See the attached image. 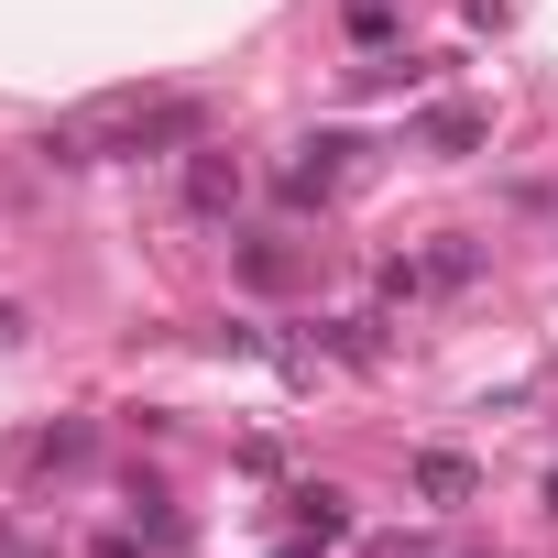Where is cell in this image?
Listing matches in <instances>:
<instances>
[{
    "instance_id": "obj_2",
    "label": "cell",
    "mask_w": 558,
    "mask_h": 558,
    "mask_svg": "<svg viewBox=\"0 0 558 558\" xmlns=\"http://www.w3.org/2000/svg\"><path fill=\"white\" fill-rule=\"evenodd\" d=\"M329 186H340V143H318V154H307V165L286 175V197H296V208H318Z\"/></svg>"
},
{
    "instance_id": "obj_4",
    "label": "cell",
    "mask_w": 558,
    "mask_h": 558,
    "mask_svg": "<svg viewBox=\"0 0 558 558\" xmlns=\"http://www.w3.org/2000/svg\"><path fill=\"white\" fill-rule=\"evenodd\" d=\"M427 143H438V154H471V143H482V121H471V110H438V121H427Z\"/></svg>"
},
{
    "instance_id": "obj_5",
    "label": "cell",
    "mask_w": 558,
    "mask_h": 558,
    "mask_svg": "<svg viewBox=\"0 0 558 558\" xmlns=\"http://www.w3.org/2000/svg\"><path fill=\"white\" fill-rule=\"evenodd\" d=\"M547 504H558V471H547Z\"/></svg>"
},
{
    "instance_id": "obj_1",
    "label": "cell",
    "mask_w": 558,
    "mask_h": 558,
    "mask_svg": "<svg viewBox=\"0 0 558 558\" xmlns=\"http://www.w3.org/2000/svg\"><path fill=\"white\" fill-rule=\"evenodd\" d=\"M230 197H241V165L230 154H197L186 165V208H230Z\"/></svg>"
},
{
    "instance_id": "obj_3",
    "label": "cell",
    "mask_w": 558,
    "mask_h": 558,
    "mask_svg": "<svg viewBox=\"0 0 558 558\" xmlns=\"http://www.w3.org/2000/svg\"><path fill=\"white\" fill-rule=\"evenodd\" d=\"M416 482H427V493H438V504H460V493H471V471H460V460H449V449H427V460H416Z\"/></svg>"
}]
</instances>
